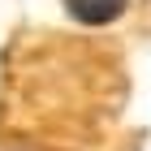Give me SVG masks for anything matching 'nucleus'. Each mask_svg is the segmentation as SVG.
Returning <instances> with one entry per match:
<instances>
[{
	"instance_id": "obj_1",
	"label": "nucleus",
	"mask_w": 151,
	"mask_h": 151,
	"mask_svg": "<svg viewBox=\"0 0 151 151\" xmlns=\"http://www.w3.org/2000/svg\"><path fill=\"white\" fill-rule=\"evenodd\" d=\"M65 9L82 26H108L129 9V0H65Z\"/></svg>"
}]
</instances>
